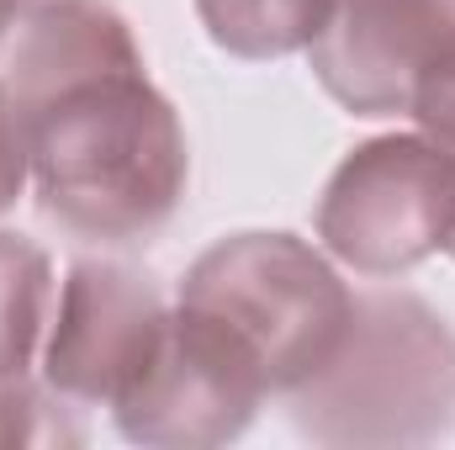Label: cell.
Listing matches in <instances>:
<instances>
[{"label": "cell", "instance_id": "cell-1", "mask_svg": "<svg viewBox=\"0 0 455 450\" xmlns=\"http://www.w3.org/2000/svg\"><path fill=\"white\" fill-rule=\"evenodd\" d=\"M37 202L85 244H148L186 202L191 149L107 0H48L5 43Z\"/></svg>", "mask_w": 455, "mask_h": 450}, {"label": "cell", "instance_id": "cell-2", "mask_svg": "<svg viewBox=\"0 0 455 450\" xmlns=\"http://www.w3.org/2000/svg\"><path fill=\"white\" fill-rule=\"evenodd\" d=\"M286 403L318 446H435L455 430V329L413 292L365 286L329 366Z\"/></svg>", "mask_w": 455, "mask_h": 450}, {"label": "cell", "instance_id": "cell-3", "mask_svg": "<svg viewBox=\"0 0 455 450\" xmlns=\"http://www.w3.org/2000/svg\"><path fill=\"white\" fill-rule=\"evenodd\" d=\"M175 308L207 318L265 376L270 398L329 366L355 318V292L323 249L297 233H228L180 276Z\"/></svg>", "mask_w": 455, "mask_h": 450}, {"label": "cell", "instance_id": "cell-4", "mask_svg": "<svg viewBox=\"0 0 455 450\" xmlns=\"http://www.w3.org/2000/svg\"><path fill=\"white\" fill-rule=\"evenodd\" d=\"M329 260L365 281L403 276L445 254L455 233V159L424 133H387L344 154L318 202Z\"/></svg>", "mask_w": 455, "mask_h": 450}, {"label": "cell", "instance_id": "cell-5", "mask_svg": "<svg viewBox=\"0 0 455 450\" xmlns=\"http://www.w3.org/2000/svg\"><path fill=\"white\" fill-rule=\"evenodd\" d=\"M270 398L254 360L207 318L170 302L154 360L112 403L122 440L154 450H207L238 440Z\"/></svg>", "mask_w": 455, "mask_h": 450}, {"label": "cell", "instance_id": "cell-6", "mask_svg": "<svg viewBox=\"0 0 455 450\" xmlns=\"http://www.w3.org/2000/svg\"><path fill=\"white\" fill-rule=\"evenodd\" d=\"M170 302L154 276L122 260L69 265L43 334V382L75 408H112L154 360Z\"/></svg>", "mask_w": 455, "mask_h": 450}, {"label": "cell", "instance_id": "cell-7", "mask_svg": "<svg viewBox=\"0 0 455 450\" xmlns=\"http://www.w3.org/2000/svg\"><path fill=\"white\" fill-rule=\"evenodd\" d=\"M307 64L349 117H403L455 69V0H334Z\"/></svg>", "mask_w": 455, "mask_h": 450}, {"label": "cell", "instance_id": "cell-8", "mask_svg": "<svg viewBox=\"0 0 455 450\" xmlns=\"http://www.w3.org/2000/svg\"><path fill=\"white\" fill-rule=\"evenodd\" d=\"M207 37L233 59L307 53L334 16V0H191Z\"/></svg>", "mask_w": 455, "mask_h": 450}, {"label": "cell", "instance_id": "cell-9", "mask_svg": "<svg viewBox=\"0 0 455 450\" xmlns=\"http://www.w3.org/2000/svg\"><path fill=\"white\" fill-rule=\"evenodd\" d=\"M53 297V260L32 238L0 228V382L27 376V366L43 355Z\"/></svg>", "mask_w": 455, "mask_h": 450}, {"label": "cell", "instance_id": "cell-10", "mask_svg": "<svg viewBox=\"0 0 455 450\" xmlns=\"http://www.w3.org/2000/svg\"><path fill=\"white\" fill-rule=\"evenodd\" d=\"M75 403L48 382H0V446H80Z\"/></svg>", "mask_w": 455, "mask_h": 450}, {"label": "cell", "instance_id": "cell-11", "mask_svg": "<svg viewBox=\"0 0 455 450\" xmlns=\"http://www.w3.org/2000/svg\"><path fill=\"white\" fill-rule=\"evenodd\" d=\"M32 181V159H27V122L16 112L5 80H0V213L16 207V197Z\"/></svg>", "mask_w": 455, "mask_h": 450}, {"label": "cell", "instance_id": "cell-12", "mask_svg": "<svg viewBox=\"0 0 455 450\" xmlns=\"http://www.w3.org/2000/svg\"><path fill=\"white\" fill-rule=\"evenodd\" d=\"M408 117L419 122V133H424L429 143H440V149L455 159V69L440 75V80H429V85L413 96Z\"/></svg>", "mask_w": 455, "mask_h": 450}, {"label": "cell", "instance_id": "cell-13", "mask_svg": "<svg viewBox=\"0 0 455 450\" xmlns=\"http://www.w3.org/2000/svg\"><path fill=\"white\" fill-rule=\"evenodd\" d=\"M37 5H48V0H0V48L11 43V32H16V21H21L27 11H37Z\"/></svg>", "mask_w": 455, "mask_h": 450}, {"label": "cell", "instance_id": "cell-14", "mask_svg": "<svg viewBox=\"0 0 455 450\" xmlns=\"http://www.w3.org/2000/svg\"><path fill=\"white\" fill-rule=\"evenodd\" d=\"M445 254H451V260H455V233H451V244H445Z\"/></svg>", "mask_w": 455, "mask_h": 450}]
</instances>
